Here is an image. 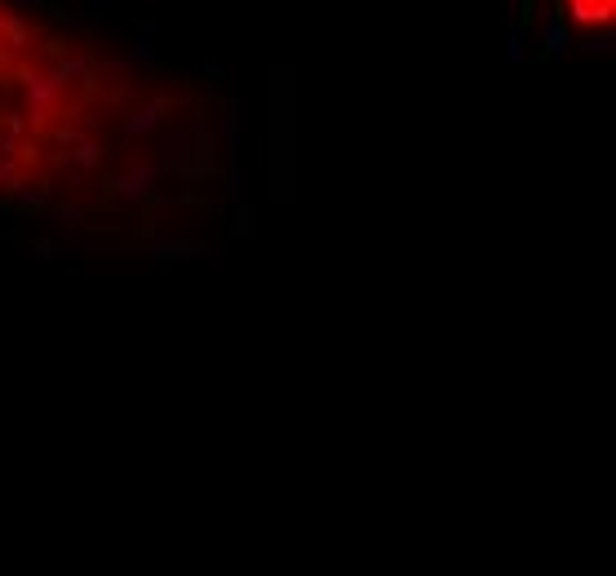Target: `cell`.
<instances>
[{
	"mask_svg": "<svg viewBox=\"0 0 616 576\" xmlns=\"http://www.w3.org/2000/svg\"><path fill=\"white\" fill-rule=\"evenodd\" d=\"M244 116L200 67L58 0H0V218L151 257H204L244 218Z\"/></svg>",
	"mask_w": 616,
	"mask_h": 576,
	"instance_id": "obj_1",
	"label": "cell"
},
{
	"mask_svg": "<svg viewBox=\"0 0 616 576\" xmlns=\"http://www.w3.org/2000/svg\"><path fill=\"white\" fill-rule=\"evenodd\" d=\"M541 5L554 14L559 32L568 40H581V45L608 40L616 18V0H541Z\"/></svg>",
	"mask_w": 616,
	"mask_h": 576,
	"instance_id": "obj_2",
	"label": "cell"
}]
</instances>
